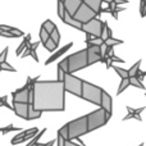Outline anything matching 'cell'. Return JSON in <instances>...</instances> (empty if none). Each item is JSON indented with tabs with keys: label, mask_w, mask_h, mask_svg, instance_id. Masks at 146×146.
Listing matches in <instances>:
<instances>
[{
	"label": "cell",
	"mask_w": 146,
	"mask_h": 146,
	"mask_svg": "<svg viewBox=\"0 0 146 146\" xmlns=\"http://www.w3.org/2000/svg\"><path fill=\"white\" fill-rule=\"evenodd\" d=\"M13 111L15 113V115L21 117L23 119L28 118V110H30V104L26 103H15L13 101Z\"/></svg>",
	"instance_id": "cell-11"
},
{
	"label": "cell",
	"mask_w": 146,
	"mask_h": 146,
	"mask_svg": "<svg viewBox=\"0 0 146 146\" xmlns=\"http://www.w3.org/2000/svg\"><path fill=\"white\" fill-rule=\"evenodd\" d=\"M0 66H1L3 71H7V72H17L14 68H13L12 66H10V64H8L7 62H4V63H1V64H0Z\"/></svg>",
	"instance_id": "cell-37"
},
{
	"label": "cell",
	"mask_w": 146,
	"mask_h": 146,
	"mask_svg": "<svg viewBox=\"0 0 146 146\" xmlns=\"http://www.w3.org/2000/svg\"><path fill=\"white\" fill-rule=\"evenodd\" d=\"M32 106L40 111H63L66 88L59 81H37L32 88Z\"/></svg>",
	"instance_id": "cell-1"
},
{
	"label": "cell",
	"mask_w": 146,
	"mask_h": 146,
	"mask_svg": "<svg viewBox=\"0 0 146 146\" xmlns=\"http://www.w3.org/2000/svg\"><path fill=\"white\" fill-rule=\"evenodd\" d=\"M66 141L67 140L64 139V137L58 135V137H56V146H66Z\"/></svg>",
	"instance_id": "cell-41"
},
{
	"label": "cell",
	"mask_w": 146,
	"mask_h": 146,
	"mask_svg": "<svg viewBox=\"0 0 146 146\" xmlns=\"http://www.w3.org/2000/svg\"><path fill=\"white\" fill-rule=\"evenodd\" d=\"M72 46H73V42H69V44H67L66 46H63V48H60L58 51H55V53H54L53 55H51L50 58H49L48 60L45 62V64H46V66H49V64H50V63H53V62H54V60H56V59H58L59 56H62L64 53H67V50H69V49H71Z\"/></svg>",
	"instance_id": "cell-14"
},
{
	"label": "cell",
	"mask_w": 146,
	"mask_h": 146,
	"mask_svg": "<svg viewBox=\"0 0 146 146\" xmlns=\"http://www.w3.org/2000/svg\"><path fill=\"white\" fill-rule=\"evenodd\" d=\"M127 110H128V113H136V114H141V111H144V110H145V108L132 109L131 106H127Z\"/></svg>",
	"instance_id": "cell-42"
},
{
	"label": "cell",
	"mask_w": 146,
	"mask_h": 146,
	"mask_svg": "<svg viewBox=\"0 0 146 146\" xmlns=\"http://www.w3.org/2000/svg\"><path fill=\"white\" fill-rule=\"evenodd\" d=\"M103 1H104V3H108V4H109V7H110V5H111V4H113V3H114L113 0H103Z\"/></svg>",
	"instance_id": "cell-46"
},
{
	"label": "cell",
	"mask_w": 146,
	"mask_h": 146,
	"mask_svg": "<svg viewBox=\"0 0 146 146\" xmlns=\"http://www.w3.org/2000/svg\"><path fill=\"white\" fill-rule=\"evenodd\" d=\"M31 44H32V42H31V33H28V35L25 36V38H23V42L17 48V50H15V55H18V56L22 55L23 51H25L26 49H27L28 46L31 45Z\"/></svg>",
	"instance_id": "cell-17"
},
{
	"label": "cell",
	"mask_w": 146,
	"mask_h": 146,
	"mask_svg": "<svg viewBox=\"0 0 146 146\" xmlns=\"http://www.w3.org/2000/svg\"><path fill=\"white\" fill-rule=\"evenodd\" d=\"M63 22L67 23V25H69L71 27L76 28V30L82 31V26H83V25H82L81 22H78L77 19H74V17H73V15H71L69 13L66 12V15H64V18H63Z\"/></svg>",
	"instance_id": "cell-15"
},
{
	"label": "cell",
	"mask_w": 146,
	"mask_h": 146,
	"mask_svg": "<svg viewBox=\"0 0 146 146\" xmlns=\"http://www.w3.org/2000/svg\"><path fill=\"white\" fill-rule=\"evenodd\" d=\"M28 55H31V48H30V46H28V48L26 49L25 51H23V54L21 56H22V58H27Z\"/></svg>",
	"instance_id": "cell-43"
},
{
	"label": "cell",
	"mask_w": 146,
	"mask_h": 146,
	"mask_svg": "<svg viewBox=\"0 0 146 146\" xmlns=\"http://www.w3.org/2000/svg\"><path fill=\"white\" fill-rule=\"evenodd\" d=\"M140 1H144V3H146V0H140Z\"/></svg>",
	"instance_id": "cell-48"
},
{
	"label": "cell",
	"mask_w": 146,
	"mask_h": 146,
	"mask_svg": "<svg viewBox=\"0 0 146 146\" xmlns=\"http://www.w3.org/2000/svg\"><path fill=\"white\" fill-rule=\"evenodd\" d=\"M37 133H38V129L37 128H32L30 133L25 135V136L21 137V139H15V137H14V139L12 140V144L13 145H17V144H22V142H26V141H31V140H32Z\"/></svg>",
	"instance_id": "cell-16"
},
{
	"label": "cell",
	"mask_w": 146,
	"mask_h": 146,
	"mask_svg": "<svg viewBox=\"0 0 146 146\" xmlns=\"http://www.w3.org/2000/svg\"><path fill=\"white\" fill-rule=\"evenodd\" d=\"M8 98L7 96H3V98H0V106H5V108H8V109H12L13 110V106H10L9 104H8Z\"/></svg>",
	"instance_id": "cell-39"
},
{
	"label": "cell",
	"mask_w": 146,
	"mask_h": 146,
	"mask_svg": "<svg viewBox=\"0 0 146 146\" xmlns=\"http://www.w3.org/2000/svg\"><path fill=\"white\" fill-rule=\"evenodd\" d=\"M115 3L117 5H119V4H127V3H128V0H115Z\"/></svg>",
	"instance_id": "cell-45"
},
{
	"label": "cell",
	"mask_w": 146,
	"mask_h": 146,
	"mask_svg": "<svg viewBox=\"0 0 146 146\" xmlns=\"http://www.w3.org/2000/svg\"><path fill=\"white\" fill-rule=\"evenodd\" d=\"M63 3H64V7H66L67 13H69L71 15L74 17L76 12H77L78 8L81 7L83 0H63Z\"/></svg>",
	"instance_id": "cell-12"
},
{
	"label": "cell",
	"mask_w": 146,
	"mask_h": 146,
	"mask_svg": "<svg viewBox=\"0 0 146 146\" xmlns=\"http://www.w3.org/2000/svg\"><path fill=\"white\" fill-rule=\"evenodd\" d=\"M113 32H111V28L108 26V23L106 22H104V30H103V35H101V38H103V41L105 42L108 38H110V37H113Z\"/></svg>",
	"instance_id": "cell-21"
},
{
	"label": "cell",
	"mask_w": 146,
	"mask_h": 146,
	"mask_svg": "<svg viewBox=\"0 0 146 146\" xmlns=\"http://www.w3.org/2000/svg\"><path fill=\"white\" fill-rule=\"evenodd\" d=\"M66 74L67 73L63 71V69L60 68V67H58V80L56 81H59V82H63L64 81V77H66Z\"/></svg>",
	"instance_id": "cell-40"
},
{
	"label": "cell",
	"mask_w": 146,
	"mask_h": 146,
	"mask_svg": "<svg viewBox=\"0 0 146 146\" xmlns=\"http://www.w3.org/2000/svg\"><path fill=\"white\" fill-rule=\"evenodd\" d=\"M13 101L15 103H26V104H32V90L30 88H19V90L14 91L12 94Z\"/></svg>",
	"instance_id": "cell-9"
},
{
	"label": "cell",
	"mask_w": 146,
	"mask_h": 146,
	"mask_svg": "<svg viewBox=\"0 0 146 146\" xmlns=\"http://www.w3.org/2000/svg\"><path fill=\"white\" fill-rule=\"evenodd\" d=\"M56 12H58V17L60 19H63L64 15H66V7H64L63 0H58V4H56Z\"/></svg>",
	"instance_id": "cell-22"
},
{
	"label": "cell",
	"mask_w": 146,
	"mask_h": 146,
	"mask_svg": "<svg viewBox=\"0 0 146 146\" xmlns=\"http://www.w3.org/2000/svg\"><path fill=\"white\" fill-rule=\"evenodd\" d=\"M87 59H88V66L95 64L98 62H101L103 55H101V49L99 45H87Z\"/></svg>",
	"instance_id": "cell-10"
},
{
	"label": "cell",
	"mask_w": 146,
	"mask_h": 146,
	"mask_svg": "<svg viewBox=\"0 0 146 146\" xmlns=\"http://www.w3.org/2000/svg\"><path fill=\"white\" fill-rule=\"evenodd\" d=\"M12 131H19V128L18 127H14V126H8V127H3V128H0V132H1L3 135H7V133H9V132H12Z\"/></svg>",
	"instance_id": "cell-35"
},
{
	"label": "cell",
	"mask_w": 146,
	"mask_h": 146,
	"mask_svg": "<svg viewBox=\"0 0 146 146\" xmlns=\"http://www.w3.org/2000/svg\"><path fill=\"white\" fill-rule=\"evenodd\" d=\"M98 15L99 14L95 12V10L91 9L87 4L82 3V4H81V7L78 8V10L76 12L74 19H77L78 22H81L82 25H85V23H87V22H90V21L98 18Z\"/></svg>",
	"instance_id": "cell-7"
},
{
	"label": "cell",
	"mask_w": 146,
	"mask_h": 146,
	"mask_svg": "<svg viewBox=\"0 0 146 146\" xmlns=\"http://www.w3.org/2000/svg\"><path fill=\"white\" fill-rule=\"evenodd\" d=\"M139 146H144V144H140V145H139Z\"/></svg>",
	"instance_id": "cell-49"
},
{
	"label": "cell",
	"mask_w": 146,
	"mask_h": 146,
	"mask_svg": "<svg viewBox=\"0 0 146 146\" xmlns=\"http://www.w3.org/2000/svg\"><path fill=\"white\" fill-rule=\"evenodd\" d=\"M58 135H60L62 137H64L66 140H69V132H68V126L67 124H64L63 127H62L58 131Z\"/></svg>",
	"instance_id": "cell-31"
},
{
	"label": "cell",
	"mask_w": 146,
	"mask_h": 146,
	"mask_svg": "<svg viewBox=\"0 0 146 146\" xmlns=\"http://www.w3.org/2000/svg\"><path fill=\"white\" fill-rule=\"evenodd\" d=\"M86 44H87V45H99V46H101L104 44V41H103L101 37H92L91 40L86 41Z\"/></svg>",
	"instance_id": "cell-32"
},
{
	"label": "cell",
	"mask_w": 146,
	"mask_h": 146,
	"mask_svg": "<svg viewBox=\"0 0 146 146\" xmlns=\"http://www.w3.org/2000/svg\"><path fill=\"white\" fill-rule=\"evenodd\" d=\"M67 58H68V64H69V73L78 72L88 66L87 49H82V50L77 51V53L72 54V55L67 56Z\"/></svg>",
	"instance_id": "cell-5"
},
{
	"label": "cell",
	"mask_w": 146,
	"mask_h": 146,
	"mask_svg": "<svg viewBox=\"0 0 146 146\" xmlns=\"http://www.w3.org/2000/svg\"><path fill=\"white\" fill-rule=\"evenodd\" d=\"M129 82H131V86H135L137 88H141V90H145V86L141 81L137 77H129Z\"/></svg>",
	"instance_id": "cell-29"
},
{
	"label": "cell",
	"mask_w": 146,
	"mask_h": 146,
	"mask_svg": "<svg viewBox=\"0 0 146 146\" xmlns=\"http://www.w3.org/2000/svg\"><path fill=\"white\" fill-rule=\"evenodd\" d=\"M8 51H9V48H5L4 50L1 51V54H0V64L4 63V62H7V55H8Z\"/></svg>",
	"instance_id": "cell-38"
},
{
	"label": "cell",
	"mask_w": 146,
	"mask_h": 146,
	"mask_svg": "<svg viewBox=\"0 0 146 146\" xmlns=\"http://www.w3.org/2000/svg\"><path fill=\"white\" fill-rule=\"evenodd\" d=\"M128 86H131V82H129V78H123V80L121 81V85H119L118 87V91H117V95H121L122 92H123L124 90H126Z\"/></svg>",
	"instance_id": "cell-25"
},
{
	"label": "cell",
	"mask_w": 146,
	"mask_h": 146,
	"mask_svg": "<svg viewBox=\"0 0 146 146\" xmlns=\"http://www.w3.org/2000/svg\"><path fill=\"white\" fill-rule=\"evenodd\" d=\"M100 108H103L109 115H111L113 113V100H111V96L105 91L103 92V100H101Z\"/></svg>",
	"instance_id": "cell-13"
},
{
	"label": "cell",
	"mask_w": 146,
	"mask_h": 146,
	"mask_svg": "<svg viewBox=\"0 0 146 146\" xmlns=\"http://www.w3.org/2000/svg\"><path fill=\"white\" fill-rule=\"evenodd\" d=\"M83 3L85 4H87L88 7L91 8V9H94L98 14H101V4H103V0H83Z\"/></svg>",
	"instance_id": "cell-18"
},
{
	"label": "cell",
	"mask_w": 146,
	"mask_h": 146,
	"mask_svg": "<svg viewBox=\"0 0 146 146\" xmlns=\"http://www.w3.org/2000/svg\"><path fill=\"white\" fill-rule=\"evenodd\" d=\"M0 30H3L4 32H9L12 35H14L15 37H19V36H23V31L18 30L15 27H12V26H7V25H0Z\"/></svg>",
	"instance_id": "cell-19"
},
{
	"label": "cell",
	"mask_w": 146,
	"mask_h": 146,
	"mask_svg": "<svg viewBox=\"0 0 146 146\" xmlns=\"http://www.w3.org/2000/svg\"><path fill=\"white\" fill-rule=\"evenodd\" d=\"M113 1H115V0H113Z\"/></svg>",
	"instance_id": "cell-50"
},
{
	"label": "cell",
	"mask_w": 146,
	"mask_h": 146,
	"mask_svg": "<svg viewBox=\"0 0 146 146\" xmlns=\"http://www.w3.org/2000/svg\"><path fill=\"white\" fill-rule=\"evenodd\" d=\"M67 126H68L69 140L80 139L81 136H83V135H86L88 132L87 115H83L77 119H73L69 123H67Z\"/></svg>",
	"instance_id": "cell-4"
},
{
	"label": "cell",
	"mask_w": 146,
	"mask_h": 146,
	"mask_svg": "<svg viewBox=\"0 0 146 146\" xmlns=\"http://www.w3.org/2000/svg\"><path fill=\"white\" fill-rule=\"evenodd\" d=\"M38 35H40V40H41V42H42V44L45 42V41L48 40L49 37H50L49 32H48V31H46L44 27H41V28H40V33H38Z\"/></svg>",
	"instance_id": "cell-33"
},
{
	"label": "cell",
	"mask_w": 146,
	"mask_h": 146,
	"mask_svg": "<svg viewBox=\"0 0 146 146\" xmlns=\"http://www.w3.org/2000/svg\"><path fill=\"white\" fill-rule=\"evenodd\" d=\"M66 146H82V145L76 144V142H73L72 140H67V141H66Z\"/></svg>",
	"instance_id": "cell-44"
},
{
	"label": "cell",
	"mask_w": 146,
	"mask_h": 146,
	"mask_svg": "<svg viewBox=\"0 0 146 146\" xmlns=\"http://www.w3.org/2000/svg\"><path fill=\"white\" fill-rule=\"evenodd\" d=\"M64 88L66 92H69L74 96L82 98V90H83V80L73 76V73H67L64 77Z\"/></svg>",
	"instance_id": "cell-6"
},
{
	"label": "cell",
	"mask_w": 146,
	"mask_h": 146,
	"mask_svg": "<svg viewBox=\"0 0 146 146\" xmlns=\"http://www.w3.org/2000/svg\"><path fill=\"white\" fill-rule=\"evenodd\" d=\"M41 27H44L49 32V35H51V32H53V31L56 28V26L54 25V22H51L50 19H46L45 22L42 23V26H41Z\"/></svg>",
	"instance_id": "cell-27"
},
{
	"label": "cell",
	"mask_w": 146,
	"mask_h": 146,
	"mask_svg": "<svg viewBox=\"0 0 146 146\" xmlns=\"http://www.w3.org/2000/svg\"><path fill=\"white\" fill-rule=\"evenodd\" d=\"M105 44L108 46H115V45H121V44H123V40H118V38H114V37H110L108 38V40L105 41Z\"/></svg>",
	"instance_id": "cell-30"
},
{
	"label": "cell",
	"mask_w": 146,
	"mask_h": 146,
	"mask_svg": "<svg viewBox=\"0 0 146 146\" xmlns=\"http://www.w3.org/2000/svg\"><path fill=\"white\" fill-rule=\"evenodd\" d=\"M3 71V68H1V66H0V72H1Z\"/></svg>",
	"instance_id": "cell-47"
},
{
	"label": "cell",
	"mask_w": 146,
	"mask_h": 146,
	"mask_svg": "<svg viewBox=\"0 0 146 146\" xmlns=\"http://www.w3.org/2000/svg\"><path fill=\"white\" fill-rule=\"evenodd\" d=\"M113 69L117 72V74L119 76V77L123 80V78H129V73L127 69H123L121 68V67H117V66H113Z\"/></svg>",
	"instance_id": "cell-26"
},
{
	"label": "cell",
	"mask_w": 146,
	"mask_h": 146,
	"mask_svg": "<svg viewBox=\"0 0 146 146\" xmlns=\"http://www.w3.org/2000/svg\"><path fill=\"white\" fill-rule=\"evenodd\" d=\"M45 132H46V129L44 128L42 131H40V132H38V133L36 135V136L33 137V139L31 140V141L28 142V144L26 145V146H36V145L38 144V140H40V137H42V136H44V133H45Z\"/></svg>",
	"instance_id": "cell-28"
},
{
	"label": "cell",
	"mask_w": 146,
	"mask_h": 146,
	"mask_svg": "<svg viewBox=\"0 0 146 146\" xmlns=\"http://www.w3.org/2000/svg\"><path fill=\"white\" fill-rule=\"evenodd\" d=\"M111 115H109L103 108L98 109V110L91 111L87 114V126H88V132H92L95 129L100 128V127L105 126L108 121L110 119Z\"/></svg>",
	"instance_id": "cell-3"
},
{
	"label": "cell",
	"mask_w": 146,
	"mask_h": 146,
	"mask_svg": "<svg viewBox=\"0 0 146 146\" xmlns=\"http://www.w3.org/2000/svg\"><path fill=\"white\" fill-rule=\"evenodd\" d=\"M104 90L99 86L90 83L87 81H83V90H82V99L95 105H101Z\"/></svg>",
	"instance_id": "cell-2"
},
{
	"label": "cell",
	"mask_w": 146,
	"mask_h": 146,
	"mask_svg": "<svg viewBox=\"0 0 146 146\" xmlns=\"http://www.w3.org/2000/svg\"><path fill=\"white\" fill-rule=\"evenodd\" d=\"M50 37L53 38V40H54V42H55L56 45H58V44H59V41H60V33H59V30H58V28H55V30H54L53 32H51Z\"/></svg>",
	"instance_id": "cell-36"
},
{
	"label": "cell",
	"mask_w": 146,
	"mask_h": 146,
	"mask_svg": "<svg viewBox=\"0 0 146 146\" xmlns=\"http://www.w3.org/2000/svg\"><path fill=\"white\" fill-rule=\"evenodd\" d=\"M58 67H60L66 73H69V64H68V58H64L62 62H59Z\"/></svg>",
	"instance_id": "cell-34"
},
{
	"label": "cell",
	"mask_w": 146,
	"mask_h": 146,
	"mask_svg": "<svg viewBox=\"0 0 146 146\" xmlns=\"http://www.w3.org/2000/svg\"><path fill=\"white\" fill-rule=\"evenodd\" d=\"M41 114H42V111L33 109L32 104H30V110H28V118H27V121H32V119H37V118H40Z\"/></svg>",
	"instance_id": "cell-20"
},
{
	"label": "cell",
	"mask_w": 146,
	"mask_h": 146,
	"mask_svg": "<svg viewBox=\"0 0 146 146\" xmlns=\"http://www.w3.org/2000/svg\"><path fill=\"white\" fill-rule=\"evenodd\" d=\"M103 30H104V22L99 18L90 21V22L85 23L82 26V31L87 35H91L92 37H101L103 35Z\"/></svg>",
	"instance_id": "cell-8"
},
{
	"label": "cell",
	"mask_w": 146,
	"mask_h": 146,
	"mask_svg": "<svg viewBox=\"0 0 146 146\" xmlns=\"http://www.w3.org/2000/svg\"><path fill=\"white\" fill-rule=\"evenodd\" d=\"M140 66H141V60H137L131 68L128 69V73H129V77H136L137 73L140 72Z\"/></svg>",
	"instance_id": "cell-24"
},
{
	"label": "cell",
	"mask_w": 146,
	"mask_h": 146,
	"mask_svg": "<svg viewBox=\"0 0 146 146\" xmlns=\"http://www.w3.org/2000/svg\"><path fill=\"white\" fill-rule=\"evenodd\" d=\"M42 45L45 46V49H46V50H48V51H50V53H53V51L56 49V46H58L55 42H54V40H53V38H51V37H49L48 40H46L45 42L42 44Z\"/></svg>",
	"instance_id": "cell-23"
},
{
	"label": "cell",
	"mask_w": 146,
	"mask_h": 146,
	"mask_svg": "<svg viewBox=\"0 0 146 146\" xmlns=\"http://www.w3.org/2000/svg\"><path fill=\"white\" fill-rule=\"evenodd\" d=\"M145 96H146V95H145Z\"/></svg>",
	"instance_id": "cell-51"
}]
</instances>
